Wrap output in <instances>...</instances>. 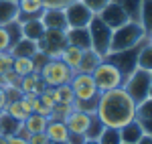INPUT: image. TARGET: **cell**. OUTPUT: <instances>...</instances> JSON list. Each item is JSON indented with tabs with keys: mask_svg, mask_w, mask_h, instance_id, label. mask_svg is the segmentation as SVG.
Here are the masks:
<instances>
[{
	"mask_svg": "<svg viewBox=\"0 0 152 144\" xmlns=\"http://www.w3.org/2000/svg\"><path fill=\"white\" fill-rule=\"evenodd\" d=\"M95 116L107 128H122L124 124L136 118V104L122 87H116L99 94Z\"/></svg>",
	"mask_w": 152,
	"mask_h": 144,
	"instance_id": "6da1fadb",
	"label": "cell"
},
{
	"mask_svg": "<svg viewBox=\"0 0 152 144\" xmlns=\"http://www.w3.org/2000/svg\"><path fill=\"white\" fill-rule=\"evenodd\" d=\"M146 43V31L140 23L136 20H128L126 24L118 26L112 31V45H110V53L116 51H126V49H134Z\"/></svg>",
	"mask_w": 152,
	"mask_h": 144,
	"instance_id": "7a4b0ae2",
	"label": "cell"
},
{
	"mask_svg": "<svg viewBox=\"0 0 152 144\" xmlns=\"http://www.w3.org/2000/svg\"><path fill=\"white\" fill-rule=\"evenodd\" d=\"M150 85H152V73L146 71V69H140L136 67L134 71L130 73L128 77L124 79L122 83V89L132 97V102L138 106L140 102L148 99V91H150Z\"/></svg>",
	"mask_w": 152,
	"mask_h": 144,
	"instance_id": "3957f363",
	"label": "cell"
},
{
	"mask_svg": "<svg viewBox=\"0 0 152 144\" xmlns=\"http://www.w3.org/2000/svg\"><path fill=\"white\" fill-rule=\"evenodd\" d=\"M87 31H89V39H91V49L102 59H105L110 55V45H112V29L97 14H94V18L87 24Z\"/></svg>",
	"mask_w": 152,
	"mask_h": 144,
	"instance_id": "277c9868",
	"label": "cell"
},
{
	"mask_svg": "<svg viewBox=\"0 0 152 144\" xmlns=\"http://www.w3.org/2000/svg\"><path fill=\"white\" fill-rule=\"evenodd\" d=\"M91 77H94V81H95V85H97V89H99V94L110 91V89H116V87H122V83H124L122 71L118 69L114 63H110L107 59H104L97 67H95L94 73H91Z\"/></svg>",
	"mask_w": 152,
	"mask_h": 144,
	"instance_id": "5b68a950",
	"label": "cell"
},
{
	"mask_svg": "<svg viewBox=\"0 0 152 144\" xmlns=\"http://www.w3.org/2000/svg\"><path fill=\"white\" fill-rule=\"evenodd\" d=\"M73 69H69L65 63L61 59H47V63L41 67V79H43V83L49 85V87H59V85H65L71 81V77H73Z\"/></svg>",
	"mask_w": 152,
	"mask_h": 144,
	"instance_id": "8992f818",
	"label": "cell"
},
{
	"mask_svg": "<svg viewBox=\"0 0 152 144\" xmlns=\"http://www.w3.org/2000/svg\"><path fill=\"white\" fill-rule=\"evenodd\" d=\"M69 85L75 94V99L79 102H97L99 97V89L95 85L91 73H73Z\"/></svg>",
	"mask_w": 152,
	"mask_h": 144,
	"instance_id": "52a82bcc",
	"label": "cell"
},
{
	"mask_svg": "<svg viewBox=\"0 0 152 144\" xmlns=\"http://www.w3.org/2000/svg\"><path fill=\"white\" fill-rule=\"evenodd\" d=\"M37 47L43 55H47V59H59L61 51L67 47V39H65V31H53L47 29L43 37L37 41Z\"/></svg>",
	"mask_w": 152,
	"mask_h": 144,
	"instance_id": "ba28073f",
	"label": "cell"
},
{
	"mask_svg": "<svg viewBox=\"0 0 152 144\" xmlns=\"http://www.w3.org/2000/svg\"><path fill=\"white\" fill-rule=\"evenodd\" d=\"M138 51H140V45L134 49H126V51H116V53H110L105 59L110 63H114L118 69L122 71L124 79L128 77L130 73L138 67Z\"/></svg>",
	"mask_w": 152,
	"mask_h": 144,
	"instance_id": "9c48e42d",
	"label": "cell"
},
{
	"mask_svg": "<svg viewBox=\"0 0 152 144\" xmlns=\"http://www.w3.org/2000/svg\"><path fill=\"white\" fill-rule=\"evenodd\" d=\"M65 10V18H67V26H87L89 20L94 18V12L89 10L81 0L71 2Z\"/></svg>",
	"mask_w": 152,
	"mask_h": 144,
	"instance_id": "30bf717a",
	"label": "cell"
},
{
	"mask_svg": "<svg viewBox=\"0 0 152 144\" xmlns=\"http://www.w3.org/2000/svg\"><path fill=\"white\" fill-rule=\"evenodd\" d=\"M97 16H99V18H102V20H104V23L107 24L112 31H114V29H118V26H122V24H126L130 20V16L126 14V10H124L118 2H114V0H112V2H110V4L104 8V10L97 14Z\"/></svg>",
	"mask_w": 152,
	"mask_h": 144,
	"instance_id": "8fae6325",
	"label": "cell"
},
{
	"mask_svg": "<svg viewBox=\"0 0 152 144\" xmlns=\"http://www.w3.org/2000/svg\"><path fill=\"white\" fill-rule=\"evenodd\" d=\"M65 39H67V45L79 47L81 51L91 49V39H89L87 26H67L65 29Z\"/></svg>",
	"mask_w": 152,
	"mask_h": 144,
	"instance_id": "7c38bea8",
	"label": "cell"
},
{
	"mask_svg": "<svg viewBox=\"0 0 152 144\" xmlns=\"http://www.w3.org/2000/svg\"><path fill=\"white\" fill-rule=\"evenodd\" d=\"M89 120H91V114H85L81 110H71L63 122L67 124V128H69L71 134H83V136H85L87 126H89Z\"/></svg>",
	"mask_w": 152,
	"mask_h": 144,
	"instance_id": "4fadbf2b",
	"label": "cell"
},
{
	"mask_svg": "<svg viewBox=\"0 0 152 144\" xmlns=\"http://www.w3.org/2000/svg\"><path fill=\"white\" fill-rule=\"evenodd\" d=\"M18 4V20H31V18H41V14L45 12L43 0H16Z\"/></svg>",
	"mask_w": 152,
	"mask_h": 144,
	"instance_id": "5bb4252c",
	"label": "cell"
},
{
	"mask_svg": "<svg viewBox=\"0 0 152 144\" xmlns=\"http://www.w3.org/2000/svg\"><path fill=\"white\" fill-rule=\"evenodd\" d=\"M45 134H47V138L51 140V144H67L71 132H69L67 124L63 120H51V118H49Z\"/></svg>",
	"mask_w": 152,
	"mask_h": 144,
	"instance_id": "9a60e30c",
	"label": "cell"
},
{
	"mask_svg": "<svg viewBox=\"0 0 152 144\" xmlns=\"http://www.w3.org/2000/svg\"><path fill=\"white\" fill-rule=\"evenodd\" d=\"M41 23L45 29H53V31H65L67 29V18H65V10L63 8H45L41 14Z\"/></svg>",
	"mask_w": 152,
	"mask_h": 144,
	"instance_id": "2e32d148",
	"label": "cell"
},
{
	"mask_svg": "<svg viewBox=\"0 0 152 144\" xmlns=\"http://www.w3.org/2000/svg\"><path fill=\"white\" fill-rule=\"evenodd\" d=\"M120 130V138H122V142L124 144H138L142 136H144V128H142V124L136 118L134 120H130L128 124H124L122 128H118Z\"/></svg>",
	"mask_w": 152,
	"mask_h": 144,
	"instance_id": "e0dca14e",
	"label": "cell"
},
{
	"mask_svg": "<svg viewBox=\"0 0 152 144\" xmlns=\"http://www.w3.org/2000/svg\"><path fill=\"white\" fill-rule=\"evenodd\" d=\"M45 87H47V85L43 83V79H41L39 71L28 73V75L20 77V81H18V89H20V94H35V96H39Z\"/></svg>",
	"mask_w": 152,
	"mask_h": 144,
	"instance_id": "ac0fdd59",
	"label": "cell"
},
{
	"mask_svg": "<svg viewBox=\"0 0 152 144\" xmlns=\"http://www.w3.org/2000/svg\"><path fill=\"white\" fill-rule=\"evenodd\" d=\"M39 47H37V41H31V39H20V41H16L10 49H8V53H10L12 57H33Z\"/></svg>",
	"mask_w": 152,
	"mask_h": 144,
	"instance_id": "d6986e66",
	"label": "cell"
},
{
	"mask_svg": "<svg viewBox=\"0 0 152 144\" xmlns=\"http://www.w3.org/2000/svg\"><path fill=\"white\" fill-rule=\"evenodd\" d=\"M104 59L95 53L94 49H85L81 55V61H79V67H77V73H94V69Z\"/></svg>",
	"mask_w": 152,
	"mask_h": 144,
	"instance_id": "ffe728a7",
	"label": "cell"
},
{
	"mask_svg": "<svg viewBox=\"0 0 152 144\" xmlns=\"http://www.w3.org/2000/svg\"><path fill=\"white\" fill-rule=\"evenodd\" d=\"M18 20V4L16 0H0V26Z\"/></svg>",
	"mask_w": 152,
	"mask_h": 144,
	"instance_id": "44dd1931",
	"label": "cell"
},
{
	"mask_svg": "<svg viewBox=\"0 0 152 144\" xmlns=\"http://www.w3.org/2000/svg\"><path fill=\"white\" fill-rule=\"evenodd\" d=\"M81 55L83 51L79 47H73V45H67V47L61 51V55H59V59L63 61L69 69H73V71L77 73V67H79V61H81Z\"/></svg>",
	"mask_w": 152,
	"mask_h": 144,
	"instance_id": "7402d4cb",
	"label": "cell"
},
{
	"mask_svg": "<svg viewBox=\"0 0 152 144\" xmlns=\"http://www.w3.org/2000/svg\"><path fill=\"white\" fill-rule=\"evenodd\" d=\"M20 26H23V37L24 39H31V41H39V39L43 37V33L47 31V29L43 26V23H41V18L24 20V23H20Z\"/></svg>",
	"mask_w": 152,
	"mask_h": 144,
	"instance_id": "603a6c76",
	"label": "cell"
},
{
	"mask_svg": "<svg viewBox=\"0 0 152 144\" xmlns=\"http://www.w3.org/2000/svg\"><path fill=\"white\" fill-rule=\"evenodd\" d=\"M47 122H49V118H45V116H39V114H35V112H33V114H28V116L24 118L23 128H24L28 134H41V132H45Z\"/></svg>",
	"mask_w": 152,
	"mask_h": 144,
	"instance_id": "cb8c5ba5",
	"label": "cell"
},
{
	"mask_svg": "<svg viewBox=\"0 0 152 144\" xmlns=\"http://www.w3.org/2000/svg\"><path fill=\"white\" fill-rule=\"evenodd\" d=\"M20 126H23V122L14 120V118L8 116L6 112H0V134H4V136L16 134L18 130H20Z\"/></svg>",
	"mask_w": 152,
	"mask_h": 144,
	"instance_id": "d4e9b609",
	"label": "cell"
},
{
	"mask_svg": "<svg viewBox=\"0 0 152 144\" xmlns=\"http://www.w3.org/2000/svg\"><path fill=\"white\" fill-rule=\"evenodd\" d=\"M12 71L16 73L18 77H24V75H28V73L37 71V69H35V63H33V57H14Z\"/></svg>",
	"mask_w": 152,
	"mask_h": 144,
	"instance_id": "484cf974",
	"label": "cell"
},
{
	"mask_svg": "<svg viewBox=\"0 0 152 144\" xmlns=\"http://www.w3.org/2000/svg\"><path fill=\"white\" fill-rule=\"evenodd\" d=\"M138 23L144 26L146 33H150V31H152V0H142Z\"/></svg>",
	"mask_w": 152,
	"mask_h": 144,
	"instance_id": "4316f807",
	"label": "cell"
},
{
	"mask_svg": "<svg viewBox=\"0 0 152 144\" xmlns=\"http://www.w3.org/2000/svg\"><path fill=\"white\" fill-rule=\"evenodd\" d=\"M138 67L140 69H146V71H152V45L148 41L140 45V51H138Z\"/></svg>",
	"mask_w": 152,
	"mask_h": 144,
	"instance_id": "83f0119b",
	"label": "cell"
},
{
	"mask_svg": "<svg viewBox=\"0 0 152 144\" xmlns=\"http://www.w3.org/2000/svg\"><path fill=\"white\" fill-rule=\"evenodd\" d=\"M114 2H118V4H120V6L126 10V14L130 16V20H136V23H138L142 0H114Z\"/></svg>",
	"mask_w": 152,
	"mask_h": 144,
	"instance_id": "f1b7e54d",
	"label": "cell"
},
{
	"mask_svg": "<svg viewBox=\"0 0 152 144\" xmlns=\"http://www.w3.org/2000/svg\"><path fill=\"white\" fill-rule=\"evenodd\" d=\"M104 122L99 120L95 114H91V120H89V126H87V132H85V138L87 140H97L99 138V134L104 132Z\"/></svg>",
	"mask_w": 152,
	"mask_h": 144,
	"instance_id": "f546056e",
	"label": "cell"
},
{
	"mask_svg": "<svg viewBox=\"0 0 152 144\" xmlns=\"http://www.w3.org/2000/svg\"><path fill=\"white\" fill-rule=\"evenodd\" d=\"M97 144H122L120 130H118V128H107V126H105L104 132L99 134V138H97Z\"/></svg>",
	"mask_w": 152,
	"mask_h": 144,
	"instance_id": "4dcf8cb0",
	"label": "cell"
},
{
	"mask_svg": "<svg viewBox=\"0 0 152 144\" xmlns=\"http://www.w3.org/2000/svg\"><path fill=\"white\" fill-rule=\"evenodd\" d=\"M8 116H12L14 120H18V122H24V118L28 116L26 112H24V108L20 106V102L18 99H10L8 104H6V110H4Z\"/></svg>",
	"mask_w": 152,
	"mask_h": 144,
	"instance_id": "1f68e13d",
	"label": "cell"
},
{
	"mask_svg": "<svg viewBox=\"0 0 152 144\" xmlns=\"http://www.w3.org/2000/svg\"><path fill=\"white\" fill-rule=\"evenodd\" d=\"M136 120L140 122H150L152 120V99H144L136 106Z\"/></svg>",
	"mask_w": 152,
	"mask_h": 144,
	"instance_id": "d6a6232c",
	"label": "cell"
},
{
	"mask_svg": "<svg viewBox=\"0 0 152 144\" xmlns=\"http://www.w3.org/2000/svg\"><path fill=\"white\" fill-rule=\"evenodd\" d=\"M4 26H6V31H8V37H10V47L16 43V41L23 39V26H20V20H12V23L4 24Z\"/></svg>",
	"mask_w": 152,
	"mask_h": 144,
	"instance_id": "836d02e7",
	"label": "cell"
},
{
	"mask_svg": "<svg viewBox=\"0 0 152 144\" xmlns=\"http://www.w3.org/2000/svg\"><path fill=\"white\" fill-rule=\"evenodd\" d=\"M18 81H20V77H18L16 73L12 71V69L0 75V85H2L4 89H10V87H18Z\"/></svg>",
	"mask_w": 152,
	"mask_h": 144,
	"instance_id": "e575fe53",
	"label": "cell"
},
{
	"mask_svg": "<svg viewBox=\"0 0 152 144\" xmlns=\"http://www.w3.org/2000/svg\"><path fill=\"white\" fill-rule=\"evenodd\" d=\"M59 97H61V104H67V106H71L73 104V99H75V94H73V89H71L69 83L65 85H59Z\"/></svg>",
	"mask_w": 152,
	"mask_h": 144,
	"instance_id": "d590c367",
	"label": "cell"
},
{
	"mask_svg": "<svg viewBox=\"0 0 152 144\" xmlns=\"http://www.w3.org/2000/svg\"><path fill=\"white\" fill-rule=\"evenodd\" d=\"M81 2H83V4H85V6H87L91 12H94V14H99V12L104 10V8L110 4V2H112V0H81Z\"/></svg>",
	"mask_w": 152,
	"mask_h": 144,
	"instance_id": "8d00e7d4",
	"label": "cell"
},
{
	"mask_svg": "<svg viewBox=\"0 0 152 144\" xmlns=\"http://www.w3.org/2000/svg\"><path fill=\"white\" fill-rule=\"evenodd\" d=\"M71 106H67V104H57L55 108H53V114H51V120H65L67 118V114L71 112Z\"/></svg>",
	"mask_w": 152,
	"mask_h": 144,
	"instance_id": "74e56055",
	"label": "cell"
},
{
	"mask_svg": "<svg viewBox=\"0 0 152 144\" xmlns=\"http://www.w3.org/2000/svg\"><path fill=\"white\" fill-rule=\"evenodd\" d=\"M12 63H14V57H12L8 51H2L0 53V75L12 69Z\"/></svg>",
	"mask_w": 152,
	"mask_h": 144,
	"instance_id": "f35d334b",
	"label": "cell"
},
{
	"mask_svg": "<svg viewBox=\"0 0 152 144\" xmlns=\"http://www.w3.org/2000/svg\"><path fill=\"white\" fill-rule=\"evenodd\" d=\"M8 49H10L8 31H6V26H0V53H2V51H8Z\"/></svg>",
	"mask_w": 152,
	"mask_h": 144,
	"instance_id": "ab89813d",
	"label": "cell"
},
{
	"mask_svg": "<svg viewBox=\"0 0 152 144\" xmlns=\"http://www.w3.org/2000/svg\"><path fill=\"white\" fill-rule=\"evenodd\" d=\"M71 2H75V0H43L45 8H67Z\"/></svg>",
	"mask_w": 152,
	"mask_h": 144,
	"instance_id": "60d3db41",
	"label": "cell"
},
{
	"mask_svg": "<svg viewBox=\"0 0 152 144\" xmlns=\"http://www.w3.org/2000/svg\"><path fill=\"white\" fill-rule=\"evenodd\" d=\"M26 142L28 144H51V140L47 138L45 132H41V134H31V136L26 138Z\"/></svg>",
	"mask_w": 152,
	"mask_h": 144,
	"instance_id": "b9f144b4",
	"label": "cell"
},
{
	"mask_svg": "<svg viewBox=\"0 0 152 144\" xmlns=\"http://www.w3.org/2000/svg\"><path fill=\"white\" fill-rule=\"evenodd\" d=\"M6 144H28V142H26V138L18 136V134H10V136H6Z\"/></svg>",
	"mask_w": 152,
	"mask_h": 144,
	"instance_id": "7bdbcfd3",
	"label": "cell"
},
{
	"mask_svg": "<svg viewBox=\"0 0 152 144\" xmlns=\"http://www.w3.org/2000/svg\"><path fill=\"white\" fill-rule=\"evenodd\" d=\"M87 140L83 134H69V140H67V144H83Z\"/></svg>",
	"mask_w": 152,
	"mask_h": 144,
	"instance_id": "ee69618b",
	"label": "cell"
},
{
	"mask_svg": "<svg viewBox=\"0 0 152 144\" xmlns=\"http://www.w3.org/2000/svg\"><path fill=\"white\" fill-rule=\"evenodd\" d=\"M6 104H8V96H6V89L0 85V112L6 110Z\"/></svg>",
	"mask_w": 152,
	"mask_h": 144,
	"instance_id": "f6af8a7d",
	"label": "cell"
},
{
	"mask_svg": "<svg viewBox=\"0 0 152 144\" xmlns=\"http://www.w3.org/2000/svg\"><path fill=\"white\" fill-rule=\"evenodd\" d=\"M138 144H152V134H144L140 140H138Z\"/></svg>",
	"mask_w": 152,
	"mask_h": 144,
	"instance_id": "bcb514c9",
	"label": "cell"
},
{
	"mask_svg": "<svg viewBox=\"0 0 152 144\" xmlns=\"http://www.w3.org/2000/svg\"><path fill=\"white\" fill-rule=\"evenodd\" d=\"M146 41H148V43L152 45V31H150V33H146Z\"/></svg>",
	"mask_w": 152,
	"mask_h": 144,
	"instance_id": "7dc6e473",
	"label": "cell"
},
{
	"mask_svg": "<svg viewBox=\"0 0 152 144\" xmlns=\"http://www.w3.org/2000/svg\"><path fill=\"white\" fill-rule=\"evenodd\" d=\"M0 144H6V136L4 134H0Z\"/></svg>",
	"mask_w": 152,
	"mask_h": 144,
	"instance_id": "c3c4849f",
	"label": "cell"
},
{
	"mask_svg": "<svg viewBox=\"0 0 152 144\" xmlns=\"http://www.w3.org/2000/svg\"><path fill=\"white\" fill-rule=\"evenodd\" d=\"M148 97L152 99V85H150V91H148Z\"/></svg>",
	"mask_w": 152,
	"mask_h": 144,
	"instance_id": "681fc988",
	"label": "cell"
},
{
	"mask_svg": "<svg viewBox=\"0 0 152 144\" xmlns=\"http://www.w3.org/2000/svg\"><path fill=\"white\" fill-rule=\"evenodd\" d=\"M122 144H124V142H122Z\"/></svg>",
	"mask_w": 152,
	"mask_h": 144,
	"instance_id": "f907efd6",
	"label": "cell"
},
{
	"mask_svg": "<svg viewBox=\"0 0 152 144\" xmlns=\"http://www.w3.org/2000/svg\"><path fill=\"white\" fill-rule=\"evenodd\" d=\"M150 73H152V71H150Z\"/></svg>",
	"mask_w": 152,
	"mask_h": 144,
	"instance_id": "816d5d0a",
	"label": "cell"
}]
</instances>
